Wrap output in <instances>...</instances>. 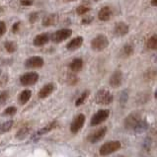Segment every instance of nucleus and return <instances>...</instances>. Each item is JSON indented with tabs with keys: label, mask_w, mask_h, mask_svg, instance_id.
<instances>
[{
	"label": "nucleus",
	"mask_w": 157,
	"mask_h": 157,
	"mask_svg": "<svg viewBox=\"0 0 157 157\" xmlns=\"http://www.w3.org/2000/svg\"><path fill=\"white\" fill-rule=\"evenodd\" d=\"M83 38L82 37H76L74 39H72L71 41L66 44V48L68 51H76V50H78V48L82 46V44H83Z\"/></svg>",
	"instance_id": "2eb2a0df"
},
{
	"label": "nucleus",
	"mask_w": 157,
	"mask_h": 157,
	"mask_svg": "<svg viewBox=\"0 0 157 157\" xmlns=\"http://www.w3.org/2000/svg\"><path fill=\"white\" fill-rule=\"evenodd\" d=\"M39 18H40V13L39 12H32V13H30V15H29L30 23L31 24L36 23V22L39 20Z\"/></svg>",
	"instance_id": "c85d7f7f"
},
{
	"label": "nucleus",
	"mask_w": 157,
	"mask_h": 157,
	"mask_svg": "<svg viewBox=\"0 0 157 157\" xmlns=\"http://www.w3.org/2000/svg\"><path fill=\"white\" fill-rule=\"evenodd\" d=\"M117 157H124V156H123V155H119V156H117Z\"/></svg>",
	"instance_id": "c03bdc74"
},
{
	"label": "nucleus",
	"mask_w": 157,
	"mask_h": 157,
	"mask_svg": "<svg viewBox=\"0 0 157 157\" xmlns=\"http://www.w3.org/2000/svg\"><path fill=\"white\" fill-rule=\"evenodd\" d=\"M110 116V111L109 110H100L92 117L91 119V125L92 127H96L99 125L100 124L104 123L105 121L109 118Z\"/></svg>",
	"instance_id": "423d86ee"
},
{
	"label": "nucleus",
	"mask_w": 157,
	"mask_h": 157,
	"mask_svg": "<svg viewBox=\"0 0 157 157\" xmlns=\"http://www.w3.org/2000/svg\"><path fill=\"white\" fill-rule=\"evenodd\" d=\"M85 124V116L80 114L73 120V122L71 123L70 125V131L72 133H77L80 129L83 128V125Z\"/></svg>",
	"instance_id": "9d476101"
},
{
	"label": "nucleus",
	"mask_w": 157,
	"mask_h": 157,
	"mask_svg": "<svg viewBox=\"0 0 157 157\" xmlns=\"http://www.w3.org/2000/svg\"><path fill=\"white\" fill-rule=\"evenodd\" d=\"M53 90H55V85L50 83V84H47L44 85V86L40 90L39 92V96L40 98H42V99H44V98H47L51 95V94L53 92Z\"/></svg>",
	"instance_id": "f3484780"
},
{
	"label": "nucleus",
	"mask_w": 157,
	"mask_h": 157,
	"mask_svg": "<svg viewBox=\"0 0 157 157\" xmlns=\"http://www.w3.org/2000/svg\"><path fill=\"white\" fill-rule=\"evenodd\" d=\"M111 87L113 88H118L120 87L123 83V73L121 70H116L115 72L111 75L110 81H109Z\"/></svg>",
	"instance_id": "f8f14e48"
},
{
	"label": "nucleus",
	"mask_w": 157,
	"mask_h": 157,
	"mask_svg": "<svg viewBox=\"0 0 157 157\" xmlns=\"http://www.w3.org/2000/svg\"><path fill=\"white\" fill-rule=\"evenodd\" d=\"M83 60L81 58H74V59L70 62L69 64V68L71 69V71L73 72H78L82 68H83Z\"/></svg>",
	"instance_id": "6ab92c4d"
},
{
	"label": "nucleus",
	"mask_w": 157,
	"mask_h": 157,
	"mask_svg": "<svg viewBox=\"0 0 157 157\" xmlns=\"http://www.w3.org/2000/svg\"><path fill=\"white\" fill-rule=\"evenodd\" d=\"M109 46V40L105 35H98L91 41L92 50L96 52H102Z\"/></svg>",
	"instance_id": "f257e3e1"
},
{
	"label": "nucleus",
	"mask_w": 157,
	"mask_h": 157,
	"mask_svg": "<svg viewBox=\"0 0 157 157\" xmlns=\"http://www.w3.org/2000/svg\"><path fill=\"white\" fill-rule=\"evenodd\" d=\"M90 1H93V2H98L99 0H90Z\"/></svg>",
	"instance_id": "a19ab883"
},
{
	"label": "nucleus",
	"mask_w": 157,
	"mask_h": 157,
	"mask_svg": "<svg viewBox=\"0 0 157 157\" xmlns=\"http://www.w3.org/2000/svg\"><path fill=\"white\" fill-rule=\"evenodd\" d=\"M6 33V25H5V22L3 21H0V37Z\"/></svg>",
	"instance_id": "e433bc0d"
},
{
	"label": "nucleus",
	"mask_w": 157,
	"mask_h": 157,
	"mask_svg": "<svg viewBox=\"0 0 157 157\" xmlns=\"http://www.w3.org/2000/svg\"><path fill=\"white\" fill-rule=\"evenodd\" d=\"M141 115L137 112H133V113L129 114L127 118L124 119V128L127 129H133L136 128V125L140 123L141 121Z\"/></svg>",
	"instance_id": "7ed1b4c3"
},
{
	"label": "nucleus",
	"mask_w": 157,
	"mask_h": 157,
	"mask_svg": "<svg viewBox=\"0 0 157 157\" xmlns=\"http://www.w3.org/2000/svg\"><path fill=\"white\" fill-rule=\"evenodd\" d=\"M71 35H72V30L71 29H68V28H64V29H60L55 32L52 35V41L56 44H59L61 42L65 41L68 38L71 37Z\"/></svg>",
	"instance_id": "20e7f679"
},
{
	"label": "nucleus",
	"mask_w": 157,
	"mask_h": 157,
	"mask_svg": "<svg viewBox=\"0 0 157 157\" xmlns=\"http://www.w3.org/2000/svg\"><path fill=\"white\" fill-rule=\"evenodd\" d=\"M39 80V74L37 72H28L20 77V82L23 86H30L37 83Z\"/></svg>",
	"instance_id": "0eeeda50"
},
{
	"label": "nucleus",
	"mask_w": 157,
	"mask_h": 157,
	"mask_svg": "<svg viewBox=\"0 0 157 157\" xmlns=\"http://www.w3.org/2000/svg\"><path fill=\"white\" fill-rule=\"evenodd\" d=\"M151 5L152 6H155V7H157V0H151Z\"/></svg>",
	"instance_id": "ea45409f"
},
{
	"label": "nucleus",
	"mask_w": 157,
	"mask_h": 157,
	"mask_svg": "<svg viewBox=\"0 0 157 157\" xmlns=\"http://www.w3.org/2000/svg\"><path fill=\"white\" fill-rule=\"evenodd\" d=\"M156 78H157V68H154V67L146 69L144 71V73H143V79L145 81H154Z\"/></svg>",
	"instance_id": "a211bd4d"
},
{
	"label": "nucleus",
	"mask_w": 157,
	"mask_h": 157,
	"mask_svg": "<svg viewBox=\"0 0 157 157\" xmlns=\"http://www.w3.org/2000/svg\"><path fill=\"white\" fill-rule=\"evenodd\" d=\"M94 20V18L92 16H87V17H84L83 19L81 20V24L82 25H89L91 24Z\"/></svg>",
	"instance_id": "f704fd0d"
},
{
	"label": "nucleus",
	"mask_w": 157,
	"mask_h": 157,
	"mask_svg": "<svg viewBox=\"0 0 157 157\" xmlns=\"http://www.w3.org/2000/svg\"><path fill=\"white\" fill-rule=\"evenodd\" d=\"M28 132H29V128H21L19 132H17V138H23L25 137L27 134H28Z\"/></svg>",
	"instance_id": "2f4dec72"
},
{
	"label": "nucleus",
	"mask_w": 157,
	"mask_h": 157,
	"mask_svg": "<svg viewBox=\"0 0 157 157\" xmlns=\"http://www.w3.org/2000/svg\"><path fill=\"white\" fill-rule=\"evenodd\" d=\"M78 82V78H77V76L74 75V74H69L68 75V83L71 84V85H74Z\"/></svg>",
	"instance_id": "72a5a7b5"
},
{
	"label": "nucleus",
	"mask_w": 157,
	"mask_h": 157,
	"mask_svg": "<svg viewBox=\"0 0 157 157\" xmlns=\"http://www.w3.org/2000/svg\"><path fill=\"white\" fill-rule=\"evenodd\" d=\"M56 127V122H53V123H52V124H48L47 127L43 128L42 129H40V131L37 132V134H38V136H43V134L48 133V132H51L52 129H53Z\"/></svg>",
	"instance_id": "a878e982"
},
{
	"label": "nucleus",
	"mask_w": 157,
	"mask_h": 157,
	"mask_svg": "<svg viewBox=\"0 0 157 157\" xmlns=\"http://www.w3.org/2000/svg\"><path fill=\"white\" fill-rule=\"evenodd\" d=\"M154 96H155V98H156V99H157V91L155 92V94H154Z\"/></svg>",
	"instance_id": "37998d69"
},
{
	"label": "nucleus",
	"mask_w": 157,
	"mask_h": 157,
	"mask_svg": "<svg viewBox=\"0 0 157 157\" xmlns=\"http://www.w3.org/2000/svg\"><path fill=\"white\" fill-rule=\"evenodd\" d=\"M112 16H113V10H112V8L110 6H104L98 12V18H99L100 21L103 22L109 21L112 18Z\"/></svg>",
	"instance_id": "ddd939ff"
},
{
	"label": "nucleus",
	"mask_w": 157,
	"mask_h": 157,
	"mask_svg": "<svg viewBox=\"0 0 157 157\" xmlns=\"http://www.w3.org/2000/svg\"><path fill=\"white\" fill-rule=\"evenodd\" d=\"M20 26H21V22H16V23H14L13 24V26H12V33L13 34H17L18 32H19V30H20Z\"/></svg>",
	"instance_id": "c9c22d12"
},
{
	"label": "nucleus",
	"mask_w": 157,
	"mask_h": 157,
	"mask_svg": "<svg viewBox=\"0 0 157 157\" xmlns=\"http://www.w3.org/2000/svg\"><path fill=\"white\" fill-rule=\"evenodd\" d=\"M90 11H91V8L87 5H79L77 8H76V13H77L79 16L86 15L87 13Z\"/></svg>",
	"instance_id": "bb28decb"
},
{
	"label": "nucleus",
	"mask_w": 157,
	"mask_h": 157,
	"mask_svg": "<svg viewBox=\"0 0 157 157\" xmlns=\"http://www.w3.org/2000/svg\"><path fill=\"white\" fill-rule=\"evenodd\" d=\"M154 60H155V62H157V55L155 56V58H154Z\"/></svg>",
	"instance_id": "79ce46f5"
},
{
	"label": "nucleus",
	"mask_w": 157,
	"mask_h": 157,
	"mask_svg": "<svg viewBox=\"0 0 157 157\" xmlns=\"http://www.w3.org/2000/svg\"><path fill=\"white\" fill-rule=\"evenodd\" d=\"M89 94H90V92H89V91H84V92L81 94V95H80V97L78 98V99L76 100V102H75V106H76V107H78V106H80V105H82L83 103L85 102V100H86L87 98H88Z\"/></svg>",
	"instance_id": "cd10ccee"
},
{
	"label": "nucleus",
	"mask_w": 157,
	"mask_h": 157,
	"mask_svg": "<svg viewBox=\"0 0 157 157\" xmlns=\"http://www.w3.org/2000/svg\"><path fill=\"white\" fill-rule=\"evenodd\" d=\"M13 124H14V122H13L12 120L7 121V122L0 124V134L5 133V132L10 131V129L12 128V127H13Z\"/></svg>",
	"instance_id": "5701e85b"
},
{
	"label": "nucleus",
	"mask_w": 157,
	"mask_h": 157,
	"mask_svg": "<svg viewBox=\"0 0 157 157\" xmlns=\"http://www.w3.org/2000/svg\"><path fill=\"white\" fill-rule=\"evenodd\" d=\"M35 0H20V4L22 6H32Z\"/></svg>",
	"instance_id": "4c0bfd02"
},
{
	"label": "nucleus",
	"mask_w": 157,
	"mask_h": 157,
	"mask_svg": "<svg viewBox=\"0 0 157 157\" xmlns=\"http://www.w3.org/2000/svg\"><path fill=\"white\" fill-rule=\"evenodd\" d=\"M4 48H5V50L9 53H13V52H15L17 51L18 46H17L16 43L11 42V41H8V42H5V44H4Z\"/></svg>",
	"instance_id": "393cba45"
},
{
	"label": "nucleus",
	"mask_w": 157,
	"mask_h": 157,
	"mask_svg": "<svg viewBox=\"0 0 157 157\" xmlns=\"http://www.w3.org/2000/svg\"><path fill=\"white\" fill-rule=\"evenodd\" d=\"M57 21H58V16H57V14H48V15H46V16L44 17L42 25L44 27L55 26V25H56Z\"/></svg>",
	"instance_id": "dca6fc26"
},
{
	"label": "nucleus",
	"mask_w": 157,
	"mask_h": 157,
	"mask_svg": "<svg viewBox=\"0 0 157 157\" xmlns=\"http://www.w3.org/2000/svg\"><path fill=\"white\" fill-rule=\"evenodd\" d=\"M146 47L147 48H149V50H152V51L157 50V34L151 36V37L147 40Z\"/></svg>",
	"instance_id": "412c9836"
},
{
	"label": "nucleus",
	"mask_w": 157,
	"mask_h": 157,
	"mask_svg": "<svg viewBox=\"0 0 157 157\" xmlns=\"http://www.w3.org/2000/svg\"><path fill=\"white\" fill-rule=\"evenodd\" d=\"M106 133H107V128L103 127V128L97 129V131H95L94 132L89 134L87 140L89 142H91V143H96L98 141L102 140L103 138H104V136H106Z\"/></svg>",
	"instance_id": "6e6552de"
},
{
	"label": "nucleus",
	"mask_w": 157,
	"mask_h": 157,
	"mask_svg": "<svg viewBox=\"0 0 157 157\" xmlns=\"http://www.w3.org/2000/svg\"><path fill=\"white\" fill-rule=\"evenodd\" d=\"M133 52H134L133 47L132 46V44H124V46L122 48V50H121V56L129 57L133 55Z\"/></svg>",
	"instance_id": "aec40b11"
},
{
	"label": "nucleus",
	"mask_w": 157,
	"mask_h": 157,
	"mask_svg": "<svg viewBox=\"0 0 157 157\" xmlns=\"http://www.w3.org/2000/svg\"><path fill=\"white\" fill-rule=\"evenodd\" d=\"M129 32V26L124 22H118L114 27V34L117 37H124Z\"/></svg>",
	"instance_id": "9b49d317"
},
{
	"label": "nucleus",
	"mask_w": 157,
	"mask_h": 157,
	"mask_svg": "<svg viewBox=\"0 0 157 157\" xmlns=\"http://www.w3.org/2000/svg\"><path fill=\"white\" fill-rule=\"evenodd\" d=\"M114 100L113 95L105 89L99 90L96 93L95 96V102L98 105H110Z\"/></svg>",
	"instance_id": "f03ea898"
},
{
	"label": "nucleus",
	"mask_w": 157,
	"mask_h": 157,
	"mask_svg": "<svg viewBox=\"0 0 157 157\" xmlns=\"http://www.w3.org/2000/svg\"><path fill=\"white\" fill-rule=\"evenodd\" d=\"M121 148V142L120 141H109L104 143L100 148V155L107 156L109 154L114 153L115 151L119 150Z\"/></svg>",
	"instance_id": "39448f33"
},
{
	"label": "nucleus",
	"mask_w": 157,
	"mask_h": 157,
	"mask_svg": "<svg viewBox=\"0 0 157 157\" xmlns=\"http://www.w3.org/2000/svg\"><path fill=\"white\" fill-rule=\"evenodd\" d=\"M50 35L48 33H44V34H40L38 36H36L34 41H33V44L34 46L36 47H43L44 44H47L48 42H50Z\"/></svg>",
	"instance_id": "4468645a"
},
{
	"label": "nucleus",
	"mask_w": 157,
	"mask_h": 157,
	"mask_svg": "<svg viewBox=\"0 0 157 157\" xmlns=\"http://www.w3.org/2000/svg\"><path fill=\"white\" fill-rule=\"evenodd\" d=\"M128 94L127 91H123L121 93V96H120V103L122 104V106H124L125 103L128 102Z\"/></svg>",
	"instance_id": "c756f323"
},
{
	"label": "nucleus",
	"mask_w": 157,
	"mask_h": 157,
	"mask_svg": "<svg viewBox=\"0 0 157 157\" xmlns=\"http://www.w3.org/2000/svg\"><path fill=\"white\" fill-rule=\"evenodd\" d=\"M9 97V93L8 91H3L2 93H0V104H3L5 103Z\"/></svg>",
	"instance_id": "473e14b6"
},
{
	"label": "nucleus",
	"mask_w": 157,
	"mask_h": 157,
	"mask_svg": "<svg viewBox=\"0 0 157 157\" xmlns=\"http://www.w3.org/2000/svg\"><path fill=\"white\" fill-rule=\"evenodd\" d=\"M7 76H3L2 78H0V85H3V84H5L6 81H7Z\"/></svg>",
	"instance_id": "58836bf2"
},
{
	"label": "nucleus",
	"mask_w": 157,
	"mask_h": 157,
	"mask_svg": "<svg viewBox=\"0 0 157 157\" xmlns=\"http://www.w3.org/2000/svg\"><path fill=\"white\" fill-rule=\"evenodd\" d=\"M147 128H148V124H147L144 120H141L140 123L136 125V128H134L133 131L136 133H141V132H144Z\"/></svg>",
	"instance_id": "b1692460"
},
{
	"label": "nucleus",
	"mask_w": 157,
	"mask_h": 157,
	"mask_svg": "<svg viewBox=\"0 0 157 157\" xmlns=\"http://www.w3.org/2000/svg\"><path fill=\"white\" fill-rule=\"evenodd\" d=\"M0 74H1V70H0Z\"/></svg>",
	"instance_id": "49530a36"
},
{
	"label": "nucleus",
	"mask_w": 157,
	"mask_h": 157,
	"mask_svg": "<svg viewBox=\"0 0 157 157\" xmlns=\"http://www.w3.org/2000/svg\"><path fill=\"white\" fill-rule=\"evenodd\" d=\"M44 61L41 56H32L26 59L25 66L27 68H41L43 67Z\"/></svg>",
	"instance_id": "1a4fd4ad"
},
{
	"label": "nucleus",
	"mask_w": 157,
	"mask_h": 157,
	"mask_svg": "<svg viewBox=\"0 0 157 157\" xmlns=\"http://www.w3.org/2000/svg\"><path fill=\"white\" fill-rule=\"evenodd\" d=\"M17 112V109L15 107H8L7 109H5V111H4L3 115L4 116H13L15 115Z\"/></svg>",
	"instance_id": "7c9ffc66"
},
{
	"label": "nucleus",
	"mask_w": 157,
	"mask_h": 157,
	"mask_svg": "<svg viewBox=\"0 0 157 157\" xmlns=\"http://www.w3.org/2000/svg\"><path fill=\"white\" fill-rule=\"evenodd\" d=\"M68 1H73V0H68Z\"/></svg>",
	"instance_id": "a18cd8bd"
},
{
	"label": "nucleus",
	"mask_w": 157,
	"mask_h": 157,
	"mask_svg": "<svg viewBox=\"0 0 157 157\" xmlns=\"http://www.w3.org/2000/svg\"><path fill=\"white\" fill-rule=\"evenodd\" d=\"M31 96H32V92H31L30 90H24L19 95V102H20V104H22V105L26 104V103L30 100Z\"/></svg>",
	"instance_id": "4be33fe9"
}]
</instances>
